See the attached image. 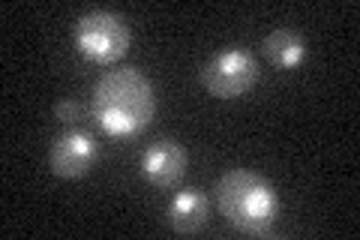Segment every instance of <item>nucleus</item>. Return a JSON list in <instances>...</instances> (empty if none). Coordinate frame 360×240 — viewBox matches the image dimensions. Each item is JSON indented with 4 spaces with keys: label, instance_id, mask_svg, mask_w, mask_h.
Returning <instances> with one entry per match:
<instances>
[{
    "label": "nucleus",
    "instance_id": "nucleus-1",
    "mask_svg": "<svg viewBox=\"0 0 360 240\" xmlns=\"http://www.w3.org/2000/svg\"><path fill=\"white\" fill-rule=\"evenodd\" d=\"M153 111V84L132 66L105 72L94 87V120L111 139H132L148 130Z\"/></svg>",
    "mask_w": 360,
    "mask_h": 240
},
{
    "label": "nucleus",
    "instance_id": "nucleus-8",
    "mask_svg": "<svg viewBox=\"0 0 360 240\" xmlns=\"http://www.w3.org/2000/svg\"><path fill=\"white\" fill-rule=\"evenodd\" d=\"M264 57L279 70H297L307 61V39L291 27H276L264 39Z\"/></svg>",
    "mask_w": 360,
    "mask_h": 240
},
{
    "label": "nucleus",
    "instance_id": "nucleus-4",
    "mask_svg": "<svg viewBox=\"0 0 360 240\" xmlns=\"http://www.w3.org/2000/svg\"><path fill=\"white\" fill-rule=\"evenodd\" d=\"M258 82V63L250 51L225 49L201 66V84L217 99H238Z\"/></svg>",
    "mask_w": 360,
    "mask_h": 240
},
{
    "label": "nucleus",
    "instance_id": "nucleus-7",
    "mask_svg": "<svg viewBox=\"0 0 360 240\" xmlns=\"http://www.w3.org/2000/svg\"><path fill=\"white\" fill-rule=\"evenodd\" d=\"M168 225L180 234H195L207 225V198L198 189H180L177 196L168 201Z\"/></svg>",
    "mask_w": 360,
    "mask_h": 240
},
{
    "label": "nucleus",
    "instance_id": "nucleus-2",
    "mask_svg": "<svg viewBox=\"0 0 360 240\" xmlns=\"http://www.w3.org/2000/svg\"><path fill=\"white\" fill-rule=\"evenodd\" d=\"M217 201L222 216L243 234H270L279 210L276 192L262 175L250 168L225 171L217 184Z\"/></svg>",
    "mask_w": 360,
    "mask_h": 240
},
{
    "label": "nucleus",
    "instance_id": "nucleus-9",
    "mask_svg": "<svg viewBox=\"0 0 360 240\" xmlns=\"http://www.w3.org/2000/svg\"><path fill=\"white\" fill-rule=\"evenodd\" d=\"M82 111H84V106L78 99H60L58 106H54V118L66 123V127H72V123L82 120Z\"/></svg>",
    "mask_w": 360,
    "mask_h": 240
},
{
    "label": "nucleus",
    "instance_id": "nucleus-6",
    "mask_svg": "<svg viewBox=\"0 0 360 240\" xmlns=\"http://www.w3.org/2000/svg\"><path fill=\"white\" fill-rule=\"evenodd\" d=\"M141 175L156 189H174L186 175V151L172 139L153 141L141 153Z\"/></svg>",
    "mask_w": 360,
    "mask_h": 240
},
{
    "label": "nucleus",
    "instance_id": "nucleus-5",
    "mask_svg": "<svg viewBox=\"0 0 360 240\" xmlns=\"http://www.w3.org/2000/svg\"><path fill=\"white\" fill-rule=\"evenodd\" d=\"M51 171L58 177L75 180L84 177L99 159V144L94 141V135H87L82 130H70L63 132L58 141L51 144Z\"/></svg>",
    "mask_w": 360,
    "mask_h": 240
},
{
    "label": "nucleus",
    "instance_id": "nucleus-3",
    "mask_svg": "<svg viewBox=\"0 0 360 240\" xmlns=\"http://www.w3.org/2000/svg\"><path fill=\"white\" fill-rule=\"evenodd\" d=\"M132 33L117 13L94 9L75 21V45L84 57L96 63H115L129 51Z\"/></svg>",
    "mask_w": 360,
    "mask_h": 240
}]
</instances>
